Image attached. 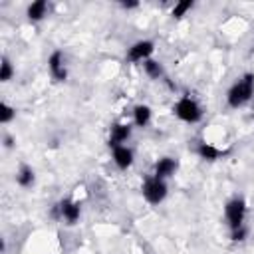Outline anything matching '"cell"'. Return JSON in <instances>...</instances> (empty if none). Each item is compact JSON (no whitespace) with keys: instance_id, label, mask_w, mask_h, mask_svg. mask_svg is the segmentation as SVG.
I'll return each mask as SVG.
<instances>
[{"instance_id":"1","label":"cell","mask_w":254,"mask_h":254,"mask_svg":"<svg viewBox=\"0 0 254 254\" xmlns=\"http://www.w3.org/2000/svg\"><path fill=\"white\" fill-rule=\"evenodd\" d=\"M254 93V76L246 74L238 84H234L228 91V105L230 107H240L242 103H246Z\"/></svg>"},{"instance_id":"2","label":"cell","mask_w":254,"mask_h":254,"mask_svg":"<svg viewBox=\"0 0 254 254\" xmlns=\"http://www.w3.org/2000/svg\"><path fill=\"white\" fill-rule=\"evenodd\" d=\"M175 113H177L179 119H183V121H187V123H197V121L201 119V115H203L201 107H199L197 101H193L191 97H183V99L175 105Z\"/></svg>"},{"instance_id":"3","label":"cell","mask_w":254,"mask_h":254,"mask_svg":"<svg viewBox=\"0 0 254 254\" xmlns=\"http://www.w3.org/2000/svg\"><path fill=\"white\" fill-rule=\"evenodd\" d=\"M143 195H145V199H147L149 203H153V205L161 203V201L165 199V195H167V187H165L163 179H157V177L147 179V183H145V187H143Z\"/></svg>"},{"instance_id":"4","label":"cell","mask_w":254,"mask_h":254,"mask_svg":"<svg viewBox=\"0 0 254 254\" xmlns=\"http://www.w3.org/2000/svg\"><path fill=\"white\" fill-rule=\"evenodd\" d=\"M244 212H246V207H244V201H240V199H234L226 205V218H228V224L232 230L242 226Z\"/></svg>"},{"instance_id":"5","label":"cell","mask_w":254,"mask_h":254,"mask_svg":"<svg viewBox=\"0 0 254 254\" xmlns=\"http://www.w3.org/2000/svg\"><path fill=\"white\" fill-rule=\"evenodd\" d=\"M153 52V42H137V44H133L131 48H129V60L131 62H141V60H145L149 54Z\"/></svg>"},{"instance_id":"6","label":"cell","mask_w":254,"mask_h":254,"mask_svg":"<svg viewBox=\"0 0 254 254\" xmlns=\"http://www.w3.org/2000/svg\"><path fill=\"white\" fill-rule=\"evenodd\" d=\"M113 161H115V165H117L119 169H127V167L131 165V161H133L131 149H127V147H123V145L113 147Z\"/></svg>"},{"instance_id":"7","label":"cell","mask_w":254,"mask_h":254,"mask_svg":"<svg viewBox=\"0 0 254 254\" xmlns=\"http://www.w3.org/2000/svg\"><path fill=\"white\" fill-rule=\"evenodd\" d=\"M48 64H50V72H52V76H54L58 82H64L68 74H66L64 64H62V52H54V54L50 56Z\"/></svg>"},{"instance_id":"8","label":"cell","mask_w":254,"mask_h":254,"mask_svg":"<svg viewBox=\"0 0 254 254\" xmlns=\"http://www.w3.org/2000/svg\"><path fill=\"white\" fill-rule=\"evenodd\" d=\"M131 135V129H129V125H113L111 127V137H109V143L113 147H119V143H123L127 137Z\"/></svg>"},{"instance_id":"9","label":"cell","mask_w":254,"mask_h":254,"mask_svg":"<svg viewBox=\"0 0 254 254\" xmlns=\"http://www.w3.org/2000/svg\"><path fill=\"white\" fill-rule=\"evenodd\" d=\"M60 211H62V216H64L70 224H74V222L80 218V207H78L76 203H72V201H64V203L60 205Z\"/></svg>"},{"instance_id":"10","label":"cell","mask_w":254,"mask_h":254,"mask_svg":"<svg viewBox=\"0 0 254 254\" xmlns=\"http://www.w3.org/2000/svg\"><path fill=\"white\" fill-rule=\"evenodd\" d=\"M175 169H177V163H175L173 159H169V157H165V159H159V163L155 165V177H157V179L169 177V175H171Z\"/></svg>"},{"instance_id":"11","label":"cell","mask_w":254,"mask_h":254,"mask_svg":"<svg viewBox=\"0 0 254 254\" xmlns=\"http://www.w3.org/2000/svg\"><path fill=\"white\" fill-rule=\"evenodd\" d=\"M133 115H135V123L139 127H145L149 123V119H151V109L147 105H137L135 111H133Z\"/></svg>"},{"instance_id":"12","label":"cell","mask_w":254,"mask_h":254,"mask_svg":"<svg viewBox=\"0 0 254 254\" xmlns=\"http://www.w3.org/2000/svg\"><path fill=\"white\" fill-rule=\"evenodd\" d=\"M44 14H46V2L44 0H38V2L28 6V18L30 20H40V18H44Z\"/></svg>"},{"instance_id":"13","label":"cell","mask_w":254,"mask_h":254,"mask_svg":"<svg viewBox=\"0 0 254 254\" xmlns=\"http://www.w3.org/2000/svg\"><path fill=\"white\" fill-rule=\"evenodd\" d=\"M199 155H201L203 159H207V161H214V159H218V157H220V151H218L216 147L209 145V143H201V147H199Z\"/></svg>"},{"instance_id":"14","label":"cell","mask_w":254,"mask_h":254,"mask_svg":"<svg viewBox=\"0 0 254 254\" xmlns=\"http://www.w3.org/2000/svg\"><path fill=\"white\" fill-rule=\"evenodd\" d=\"M16 181H18L20 187H30V185L34 183V173H32V169H30V167H24V169L18 173Z\"/></svg>"},{"instance_id":"15","label":"cell","mask_w":254,"mask_h":254,"mask_svg":"<svg viewBox=\"0 0 254 254\" xmlns=\"http://www.w3.org/2000/svg\"><path fill=\"white\" fill-rule=\"evenodd\" d=\"M12 74H14V70H12L10 62L4 58L2 60V66H0V82H8L12 78Z\"/></svg>"},{"instance_id":"16","label":"cell","mask_w":254,"mask_h":254,"mask_svg":"<svg viewBox=\"0 0 254 254\" xmlns=\"http://www.w3.org/2000/svg\"><path fill=\"white\" fill-rule=\"evenodd\" d=\"M16 115V111L8 105V103H2L0 105V121L2 123H8V121H12V117Z\"/></svg>"},{"instance_id":"17","label":"cell","mask_w":254,"mask_h":254,"mask_svg":"<svg viewBox=\"0 0 254 254\" xmlns=\"http://www.w3.org/2000/svg\"><path fill=\"white\" fill-rule=\"evenodd\" d=\"M145 70H147V74H149L151 78H159V76H161V66H159L157 62H153V60H147V62H145Z\"/></svg>"},{"instance_id":"18","label":"cell","mask_w":254,"mask_h":254,"mask_svg":"<svg viewBox=\"0 0 254 254\" xmlns=\"http://www.w3.org/2000/svg\"><path fill=\"white\" fill-rule=\"evenodd\" d=\"M193 6V2H179L175 8H173V16H177V18H181L189 8Z\"/></svg>"},{"instance_id":"19","label":"cell","mask_w":254,"mask_h":254,"mask_svg":"<svg viewBox=\"0 0 254 254\" xmlns=\"http://www.w3.org/2000/svg\"><path fill=\"white\" fill-rule=\"evenodd\" d=\"M244 234H246V230L240 226V228L232 230V240H242V238H244Z\"/></svg>"},{"instance_id":"20","label":"cell","mask_w":254,"mask_h":254,"mask_svg":"<svg viewBox=\"0 0 254 254\" xmlns=\"http://www.w3.org/2000/svg\"><path fill=\"white\" fill-rule=\"evenodd\" d=\"M123 6H125V8H135L137 2H123Z\"/></svg>"}]
</instances>
